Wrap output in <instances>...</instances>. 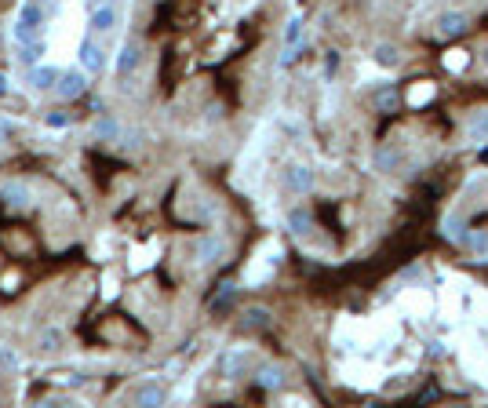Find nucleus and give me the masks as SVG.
I'll list each match as a JSON object with an SVG mask.
<instances>
[{"label":"nucleus","mask_w":488,"mask_h":408,"mask_svg":"<svg viewBox=\"0 0 488 408\" xmlns=\"http://www.w3.org/2000/svg\"><path fill=\"white\" fill-rule=\"evenodd\" d=\"M41 55H44V44H41V41H37V44H18V51H15V58L22 62V66H29V70L41 62Z\"/></svg>","instance_id":"aec40b11"},{"label":"nucleus","mask_w":488,"mask_h":408,"mask_svg":"<svg viewBox=\"0 0 488 408\" xmlns=\"http://www.w3.org/2000/svg\"><path fill=\"white\" fill-rule=\"evenodd\" d=\"M233 299H237V288H233V285H226L216 299H211V313H223V310H230V306H233Z\"/></svg>","instance_id":"5701e85b"},{"label":"nucleus","mask_w":488,"mask_h":408,"mask_svg":"<svg viewBox=\"0 0 488 408\" xmlns=\"http://www.w3.org/2000/svg\"><path fill=\"white\" fill-rule=\"evenodd\" d=\"M0 365L15 372V368H18V354H15V350H8V347H0Z\"/></svg>","instance_id":"cd10ccee"},{"label":"nucleus","mask_w":488,"mask_h":408,"mask_svg":"<svg viewBox=\"0 0 488 408\" xmlns=\"http://www.w3.org/2000/svg\"><path fill=\"white\" fill-rule=\"evenodd\" d=\"M113 26H117V11H113L110 4L91 8V19H87V29H91V33H110Z\"/></svg>","instance_id":"9b49d317"},{"label":"nucleus","mask_w":488,"mask_h":408,"mask_svg":"<svg viewBox=\"0 0 488 408\" xmlns=\"http://www.w3.org/2000/svg\"><path fill=\"white\" fill-rule=\"evenodd\" d=\"M58 77H63V70H58V66H48V62H41V66L29 70V88H33V91H55Z\"/></svg>","instance_id":"39448f33"},{"label":"nucleus","mask_w":488,"mask_h":408,"mask_svg":"<svg viewBox=\"0 0 488 408\" xmlns=\"http://www.w3.org/2000/svg\"><path fill=\"white\" fill-rule=\"evenodd\" d=\"M223 252H226V241H223L219 234H204V237L197 241V263H204V266L219 263Z\"/></svg>","instance_id":"20e7f679"},{"label":"nucleus","mask_w":488,"mask_h":408,"mask_svg":"<svg viewBox=\"0 0 488 408\" xmlns=\"http://www.w3.org/2000/svg\"><path fill=\"white\" fill-rule=\"evenodd\" d=\"M445 237L455 241V244H470V230H467V223H463L460 215H448L445 219Z\"/></svg>","instance_id":"f3484780"},{"label":"nucleus","mask_w":488,"mask_h":408,"mask_svg":"<svg viewBox=\"0 0 488 408\" xmlns=\"http://www.w3.org/2000/svg\"><path fill=\"white\" fill-rule=\"evenodd\" d=\"M302 15H292L288 22H285V33H281V41H285V48H299V41H302Z\"/></svg>","instance_id":"6ab92c4d"},{"label":"nucleus","mask_w":488,"mask_h":408,"mask_svg":"<svg viewBox=\"0 0 488 408\" xmlns=\"http://www.w3.org/2000/svg\"><path fill=\"white\" fill-rule=\"evenodd\" d=\"M288 230H292L295 237H307V234L314 230L310 211H307V208H292V211H288Z\"/></svg>","instance_id":"2eb2a0df"},{"label":"nucleus","mask_w":488,"mask_h":408,"mask_svg":"<svg viewBox=\"0 0 488 408\" xmlns=\"http://www.w3.org/2000/svg\"><path fill=\"white\" fill-rule=\"evenodd\" d=\"M44 124H48V128H70V117L66 113H48Z\"/></svg>","instance_id":"bb28decb"},{"label":"nucleus","mask_w":488,"mask_h":408,"mask_svg":"<svg viewBox=\"0 0 488 408\" xmlns=\"http://www.w3.org/2000/svg\"><path fill=\"white\" fill-rule=\"evenodd\" d=\"M484 66H488V48H484Z\"/></svg>","instance_id":"2f4dec72"},{"label":"nucleus","mask_w":488,"mask_h":408,"mask_svg":"<svg viewBox=\"0 0 488 408\" xmlns=\"http://www.w3.org/2000/svg\"><path fill=\"white\" fill-rule=\"evenodd\" d=\"M398 164H401V153H398V150H386V146L376 150V168H379V172H393Z\"/></svg>","instance_id":"4be33fe9"},{"label":"nucleus","mask_w":488,"mask_h":408,"mask_svg":"<svg viewBox=\"0 0 488 408\" xmlns=\"http://www.w3.org/2000/svg\"><path fill=\"white\" fill-rule=\"evenodd\" d=\"M63 342H66V332H63V328H41V332H37V354H41V357H55L58 350H63Z\"/></svg>","instance_id":"6e6552de"},{"label":"nucleus","mask_w":488,"mask_h":408,"mask_svg":"<svg viewBox=\"0 0 488 408\" xmlns=\"http://www.w3.org/2000/svg\"><path fill=\"white\" fill-rule=\"evenodd\" d=\"M372 58H376V66H383V70H398L401 66V48L383 41V44L372 48Z\"/></svg>","instance_id":"f8f14e48"},{"label":"nucleus","mask_w":488,"mask_h":408,"mask_svg":"<svg viewBox=\"0 0 488 408\" xmlns=\"http://www.w3.org/2000/svg\"><path fill=\"white\" fill-rule=\"evenodd\" d=\"M84 88H87V77L80 73V70H66L63 77H58V84H55V95L58 99H80L84 95Z\"/></svg>","instance_id":"7ed1b4c3"},{"label":"nucleus","mask_w":488,"mask_h":408,"mask_svg":"<svg viewBox=\"0 0 488 408\" xmlns=\"http://www.w3.org/2000/svg\"><path fill=\"white\" fill-rule=\"evenodd\" d=\"M281 182H285L288 194H310L314 190V172L307 164H288L281 172Z\"/></svg>","instance_id":"f257e3e1"},{"label":"nucleus","mask_w":488,"mask_h":408,"mask_svg":"<svg viewBox=\"0 0 488 408\" xmlns=\"http://www.w3.org/2000/svg\"><path fill=\"white\" fill-rule=\"evenodd\" d=\"M142 66V44L139 41H124L117 51V77H132Z\"/></svg>","instance_id":"f03ea898"},{"label":"nucleus","mask_w":488,"mask_h":408,"mask_svg":"<svg viewBox=\"0 0 488 408\" xmlns=\"http://www.w3.org/2000/svg\"><path fill=\"white\" fill-rule=\"evenodd\" d=\"M87 4H91V8H102V4H110V0H87Z\"/></svg>","instance_id":"7c9ffc66"},{"label":"nucleus","mask_w":488,"mask_h":408,"mask_svg":"<svg viewBox=\"0 0 488 408\" xmlns=\"http://www.w3.org/2000/svg\"><path fill=\"white\" fill-rule=\"evenodd\" d=\"M80 62H84V70L102 73V70H106V51H102V44H95L91 37H84V41H80Z\"/></svg>","instance_id":"0eeeda50"},{"label":"nucleus","mask_w":488,"mask_h":408,"mask_svg":"<svg viewBox=\"0 0 488 408\" xmlns=\"http://www.w3.org/2000/svg\"><path fill=\"white\" fill-rule=\"evenodd\" d=\"M376 106H379V110L398 106V88H383V91H376Z\"/></svg>","instance_id":"393cba45"},{"label":"nucleus","mask_w":488,"mask_h":408,"mask_svg":"<svg viewBox=\"0 0 488 408\" xmlns=\"http://www.w3.org/2000/svg\"><path fill=\"white\" fill-rule=\"evenodd\" d=\"M8 91H11V84H8V73H0V99H8Z\"/></svg>","instance_id":"c756f323"},{"label":"nucleus","mask_w":488,"mask_h":408,"mask_svg":"<svg viewBox=\"0 0 488 408\" xmlns=\"http://www.w3.org/2000/svg\"><path fill=\"white\" fill-rule=\"evenodd\" d=\"M470 248L484 259V256H488V234H470Z\"/></svg>","instance_id":"a878e982"},{"label":"nucleus","mask_w":488,"mask_h":408,"mask_svg":"<svg viewBox=\"0 0 488 408\" xmlns=\"http://www.w3.org/2000/svg\"><path fill=\"white\" fill-rule=\"evenodd\" d=\"M135 401H139V404H164V390H161L157 383H142V387L135 390Z\"/></svg>","instance_id":"412c9836"},{"label":"nucleus","mask_w":488,"mask_h":408,"mask_svg":"<svg viewBox=\"0 0 488 408\" xmlns=\"http://www.w3.org/2000/svg\"><path fill=\"white\" fill-rule=\"evenodd\" d=\"M91 135H95L99 142H117V139H120V120L110 117V113L95 117V124H91Z\"/></svg>","instance_id":"9d476101"},{"label":"nucleus","mask_w":488,"mask_h":408,"mask_svg":"<svg viewBox=\"0 0 488 408\" xmlns=\"http://www.w3.org/2000/svg\"><path fill=\"white\" fill-rule=\"evenodd\" d=\"M11 37H15V44H37L41 41V26H33V22H26L22 15L11 22Z\"/></svg>","instance_id":"ddd939ff"},{"label":"nucleus","mask_w":488,"mask_h":408,"mask_svg":"<svg viewBox=\"0 0 488 408\" xmlns=\"http://www.w3.org/2000/svg\"><path fill=\"white\" fill-rule=\"evenodd\" d=\"M244 361H248V354H244V350H233V354L223 357V372H226V375H240Z\"/></svg>","instance_id":"b1692460"},{"label":"nucleus","mask_w":488,"mask_h":408,"mask_svg":"<svg viewBox=\"0 0 488 408\" xmlns=\"http://www.w3.org/2000/svg\"><path fill=\"white\" fill-rule=\"evenodd\" d=\"M255 380H259L262 390H281V387H285V372H281L277 365H266V368H259Z\"/></svg>","instance_id":"a211bd4d"},{"label":"nucleus","mask_w":488,"mask_h":408,"mask_svg":"<svg viewBox=\"0 0 488 408\" xmlns=\"http://www.w3.org/2000/svg\"><path fill=\"white\" fill-rule=\"evenodd\" d=\"M470 29V19L463 15V11H445V15H437V33L441 37H463Z\"/></svg>","instance_id":"423d86ee"},{"label":"nucleus","mask_w":488,"mask_h":408,"mask_svg":"<svg viewBox=\"0 0 488 408\" xmlns=\"http://www.w3.org/2000/svg\"><path fill=\"white\" fill-rule=\"evenodd\" d=\"M266 325H270V310L266 306H248L240 313V328H248V332H259Z\"/></svg>","instance_id":"4468645a"},{"label":"nucleus","mask_w":488,"mask_h":408,"mask_svg":"<svg viewBox=\"0 0 488 408\" xmlns=\"http://www.w3.org/2000/svg\"><path fill=\"white\" fill-rule=\"evenodd\" d=\"M335 70H339V51H328V55H324V73L331 77Z\"/></svg>","instance_id":"c85d7f7f"},{"label":"nucleus","mask_w":488,"mask_h":408,"mask_svg":"<svg viewBox=\"0 0 488 408\" xmlns=\"http://www.w3.org/2000/svg\"><path fill=\"white\" fill-rule=\"evenodd\" d=\"M0 201H4V208H11V211H22V208H29L33 194H29V186H26V182H8V186H4V194H0Z\"/></svg>","instance_id":"1a4fd4ad"},{"label":"nucleus","mask_w":488,"mask_h":408,"mask_svg":"<svg viewBox=\"0 0 488 408\" xmlns=\"http://www.w3.org/2000/svg\"><path fill=\"white\" fill-rule=\"evenodd\" d=\"M467 139L470 142H488V110H481L467 120Z\"/></svg>","instance_id":"dca6fc26"}]
</instances>
